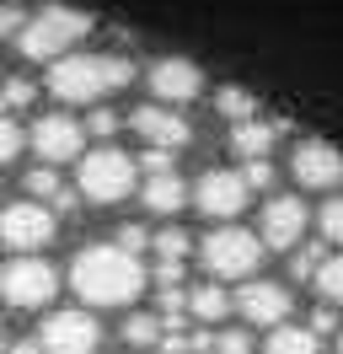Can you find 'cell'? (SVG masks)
I'll return each instance as SVG.
<instances>
[{
    "label": "cell",
    "mask_w": 343,
    "mask_h": 354,
    "mask_svg": "<svg viewBox=\"0 0 343 354\" xmlns=\"http://www.w3.org/2000/svg\"><path fill=\"white\" fill-rule=\"evenodd\" d=\"M145 263L124 247H81L70 263V285L86 306H129L145 290Z\"/></svg>",
    "instance_id": "6da1fadb"
},
{
    "label": "cell",
    "mask_w": 343,
    "mask_h": 354,
    "mask_svg": "<svg viewBox=\"0 0 343 354\" xmlns=\"http://www.w3.org/2000/svg\"><path fill=\"white\" fill-rule=\"evenodd\" d=\"M134 81V59L124 54H64L48 70V91L59 102H102L107 91Z\"/></svg>",
    "instance_id": "7a4b0ae2"
},
{
    "label": "cell",
    "mask_w": 343,
    "mask_h": 354,
    "mask_svg": "<svg viewBox=\"0 0 343 354\" xmlns=\"http://www.w3.org/2000/svg\"><path fill=\"white\" fill-rule=\"evenodd\" d=\"M86 32H91V11H75V6L48 0V6H38V11L27 17V27L17 32V44H21L27 59H64Z\"/></svg>",
    "instance_id": "3957f363"
},
{
    "label": "cell",
    "mask_w": 343,
    "mask_h": 354,
    "mask_svg": "<svg viewBox=\"0 0 343 354\" xmlns=\"http://www.w3.org/2000/svg\"><path fill=\"white\" fill-rule=\"evenodd\" d=\"M134 183H140V167H134V156H124L118 145H102V151H86L81 156V172H75L81 199L118 204V199H129Z\"/></svg>",
    "instance_id": "277c9868"
},
{
    "label": "cell",
    "mask_w": 343,
    "mask_h": 354,
    "mask_svg": "<svg viewBox=\"0 0 343 354\" xmlns=\"http://www.w3.org/2000/svg\"><path fill=\"white\" fill-rule=\"evenodd\" d=\"M263 252L268 247L257 242V231H241V225H214L204 236V247H198V258H204V268L214 279H252Z\"/></svg>",
    "instance_id": "5b68a950"
},
{
    "label": "cell",
    "mask_w": 343,
    "mask_h": 354,
    "mask_svg": "<svg viewBox=\"0 0 343 354\" xmlns=\"http://www.w3.org/2000/svg\"><path fill=\"white\" fill-rule=\"evenodd\" d=\"M54 290H59V268L38 252H21L0 268V301L6 306H43V301H54Z\"/></svg>",
    "instance_id": "8992f818"
},
{
    "label": "cell",
    "mask_w": 343,
    "mask_h": 354,
    "mask_svg": "<svg viewBox=\"0 0 343 354\" xmlns=\"http://www.w3.org/2000/svg\"><path fill=\"white\" fill-rule=\"evenodd\" d=\"M210 221H236L241 209H247V199H252V188H247V177L241 172H225V167H214V172H204L198 183H193L188 194Z\"/></svg>",
    "instance_id": "52a82bcc"
},
{
    "label": "cell",
    "mask_w": 343,
    "mask_h": 354,
    "mask_svg": "<svg viewBox=\"0 0 343 354\" xmlns=\"http://www.w3.org/2000/svg\"><path fill=\"white\" fill-rule=\"evenodd\" d=\"M306 225H311L306 204H300L295 194H274V199L263 204V221H257V242H263V247H274V252H295L300 236H306Z\"/></svg>",
    "instance_id": "ba28073f"
},
{
    "label": "cell",
    "mask_w": 343,
    "mask_h": 354,
    "mask_svg": "<svg viewBox=\"0 0 343 354\" xmlns=\"http://www.w3.org/2000/svg\"><path fill=\"white\" fill-rule=\"evenodd\" d=\"M0 242L17 247V252H43L54 242V209H43L38 199L33 204H6L0 209Z\"/></svg>",
    "instance_id": "9c48e42d"
},
{
    "label": "cell",
    "mask_w": 343,
    "mask_h": 354,
    "mask_svg": "<svg viewBox=\"0 0 343 354\" xmlns=\"http://www.w3.org/2000/svg\"><path fill=\"white\" fill-rule=\"evenodd\" d=\"M38 344L43 354H97L102 333H97V317H86V311H54L38 328Z\"/></svg>",
    "instance_id": "30bf717a"
},
{
    "label": "cell",
    "mask_w": 343,
    "mask_h": 354,
    "mask_svg": "<svg viewBox=\"0 0 343 354\" xmlns=\"http://www.w3.org/2000/svg\"><path fill=\"white\" fill-rule=\"evenodd\" d=\"M129 124H134V134H140L145 145H156V151H183V145L193 140L188 118L172 113L167 102H145V108H134V113H129Z\"/></svg>",
    "instance_id": "8fae6325"
},
{
    "label": "cell",
    "mask_w": 343,
    "mask_h": 354,
    "mask_svg": "<svg viewBox=\"0 0 343 354\" xmlns=\"http://www.w3.org/2000/svg\"><path fill=\"white\" fill-rule=\"evenodd\" d=\"M86 145V129L75 118H64V113H43L38 124H33V151L43 156V167H59V161H75Z\"/></svg>",
    "instance_id": "7c38bea8"
},
{
    "label": "cell",
    "mask_w": 343,
    "mask_h": 354,
    "mask_svg": "<svg viewBox=\"0 0 343 354\" xmlns=\"http://www.w3.org/2000/svg\"><path fill=\"white\" fill-rule=\"evenodd\" d=\"M290 290L284 285H274V279H247V285L236 290V301H231V311H241L247 322H257V328H279L284 317H290Z\"/></svg>",
    "instance_id": "4fadbf2b"
},
{
    "label": "cell",
    "mask_w": 343,
    "mask_h": 354,
    "mask_svg": "<svg viewBox=\"0 0 343 354\" xmlns=\"http://www.w3.org/2000/svg\"><path fill=\"white\" fill-rule=\"evenodd\" d=\"M290 167H295L300 188H343V151L327 140H300Z\"/></svg>",
    "instance_id": "5bb4252c"
},
{
    "label": "cell",
    "mask_w": 343,
    "mask_h": 354,
    "mask_svg": "<svg viewBox=\"0 0 343 354\" xmlns=\"http://www.w3.org/2000/svg\"><path fill=\"white\" fill-rule=\"evenodd\" d=\"M150 91H156V102H193L198 91H204V70L193 65V59H177V54H167V59H156L150 65Z\"/></svg>",
    "instance_id": "9a60e30c"
},
{
    "label": "cell",
    "mask_w": 343,
    "mask_h": 354,
    "mask_svg": "<svg viewBox=\"0 0 343 354\" xmlns=\"http://www.w3.org/2000/svg\"><path fill=\"white\" fill-rule=\"evenodd\" d=\"M279 129H284V118L279 124H263V118H247V124H236L231 129V151L241 156V161H268V151H274Z\"/></svg>",
    "instance_id": "2e32d148"
},
{
    "label": "cell",
    "mask_w": 343,
    "mask_h": 354,
    "mask_svg": "<svg viewBox=\"0 0 343 354\" xmlns=\"http://www.w3.org/2000/svg\"><path fill=\"white\" fill-rule=\"evenodd\" d=\"M140 199H145V209H156V215H177V209L188 204V183L177 172H156V177H145Z\"/></svg>",
    "instance_id": "e0dca14e"
},
{
    "label": "cell",
    "mask_w": 343,
    "mask_h": 354,
    "mask_svg": "<svg viewBox=\"0 0 343 354\" xmlns=\"http://www.w3.org/2000/svg\"><path fill=\"white\" fill-rule=\"evenodd\" d=\"M263 354H322V344H317V333H311V328H290V322H279V328H268Z\"/></svg>",
    "instance_id": "ac0fdd59"
},
{
    "label": "cell",
    "mask_w": 343,
    "mask_h": 354,
    "mask_svg": "<svg viewBox=\"0 0 343 354\" xmlns=\"http://www.w3.org/2000/svg\"><path fill=\"white\" fill-rule=\"evenodd\" d=\"M188 317L193 322H220V317H231V295H225L220 285L188 290Z\"/></svg>",
    "instance_id": "d6986e66"
},
{
    "label": "cell",
    "mask_w": 343,
    "mask_h": 354,
    "mask_svg": "<svg viewBox=\"0 0 343 354\" xmlns=\"http://www.w3.org/2000/svg\"><path fill=\"white\" fill-rule=\"evenodd\" d=\"M214 108L225 113L231 124H247V118H257V97H252V91H241V86H220V91H214Z\"/></svg>",
    "instance_id": "ffe728a7"
},
{
    "label": "cell",
    "mask_w": 343,
    "mask_h": 354,
    "mask_svg": "<svg viewBox=\"0 0 343 354\" xmlns=\"http://www.w3.org/2000/svg\"><path fill=\"white\" fill-rule=\"evenodd\" d=\"M317 295L322 301H333V306H343V252L338 258H322V268H317Z\"/></svg>",
    "instance_id": "44dd1931"
},
{
    "label": "cell",
    "mask_w": 343,
    "mask_h": 354,
    "mask_svg": "<svg viewBox=\"0 0 343 354\" xmlns=\"http://www.w3.org/2000/svg\"><path fill=\"white\" fill-rule=\"evenodd\" d=\"M317 231H322V242L343 247V194H333V199L317 209Z\"/></svg>",
    "instance_id": "7402d4cb"
},
{
    "label": "cell",
    "mask_w": 343,
    "mask_h": 354,
    "mask_svg": "<svg viewBox=\"0 0 343 354\" xmlns=\"http://www.w3.org/2000/svg\"><path fill=\"white\" fill-rule=\"evenodd\" d=\"M124 338H129V344H161V317H156V311H134V317H124Z\"/></svg>",
    "instance_id": "603a6c76"
},
{
    "label": "cell",
    "mask_w": 343,
    "mask_h": 354,
    "mask_svg": "<svg viewBox=\"0 0 343 354\" xmlns=\"http://www.w3.org/2000/svg\"><path fill=\"white\" fill-rule=\"evenodd\" d=\"M150 247L161 252V263H183L193 242H188V231H156V236H150Z\"/></svg>",
    "instance_id": "cb8c5ba5"
},
{
    "label": "cell",
    "mask_w": 343,
    "mask_h": 354,
    "mask_svg": "<svg viewBox=\"0 0 343 354\" xmlns=\"http://www.w3.org/2000/svg\"><path fill=\"white\" fill-rule=\"evenodd\" d=\"M21 188H27L33 199H54V194H59L64 183H59V172H54V167H33V172L21 177Z\"/></svg>",
    "instance_id": "d4e9b609"
},
{
    "label": "cell",
    "mask_w": 343,
    "mask_h": 354,
    "mask_svg": "<svg viewBox=\"0 0 343 354\" xmlns=\"http://www.w3.org/2000/svg\"><path fill=\"white\" fill-rule=\"evenodd\" d=\"M21 145H27V134L17 129V118H0V167H6V161H17Z\"/></svg>",
    "instance_id": "484cf974"
},
{
    "label": "cell",
    "mask_w": 343,
    "mask_h": 354,
    "mask_svg": "<svg viewBox=\"0 0 343 354\" xmlns=\"http://www.w3.org/2000/svg\"><path fill=\"white\" fill-rule=\"evenodd\" d=\"M38 91H33V81H6L0 86V113H11V108H27Z\"/></svg>",
    "instance_id": "4316f807"
},
{
    "label": "cell",
    "mask_w": 343,
    "mask_h": 354,
    "mask_svg": "<svg viewBox=\"0 0 343 354\" xmlns=\"http://www.w3.org/2000/svg\"><path fill=\"white\" fill-rule=\"evenodd\" d=\"M113 247H124V252H134V258H140V252L150 247V231H145V225H118Z\"/></svg>",
    "instance_id": "83f0119b"
},
{
    "label": "cell",
    "mask_w": 343,
    "mask_h": 354,
    "mask_svg": "<svg viewBox=\"0 0 343 354\" xmlns=\"http://www.w3.org/2000/svg\"><path fill=\"white\" fill-rule=\"evenodd\" d=\"M214 354H252V338L241 328H231V333H214V344H210Z\"/></svg>",
    "instance_id": "f1b7e54d"
},
{
    "label": "cell",
    "mask_w": 343,
    "mask_h": 354,
    "mask_svg": "<svg viewBox=\"0 0 343 354\" xmlns=\"http://www.w3.org/2000/svg\"><path fill=\"white\" fill-rule=\"evenodd\" d=\"M21 27H27V11H21L17 0H6V6H0V38H17Z\"/></svg>",
    "instance_id": "f546056e"
},
{
    "label": "cell",
    "mask_w": 343,
    "mask_h": 354,
    "mask_svg": "<svg viewBox=\"0 0 343 354\" xmlns=\"http://www.w3.org/2000/svg\"><path fill=\"white\" fill-rule=\"evenodd\" d=\"M290 268H295V279H317V268H322V247H300Z\"/></svg>",
    "instance_id": "4dcf8cb0"
},
{
    "label": "cell",
    "mask_w": 343,
    "mask_h": 354,
    "mask_svg": "<svg viewBox=\"0 0 343 354\" xmlns=\"http://www.w3.org/2000/svg\"><path fill=\"white\" fill-rule=\"evenodd\" d=\"M134 167H145V177H156V172H172V151H156V145H150V151L140 156Z\"/></svg>",
    "instance_id": "1f68e13d"
},
{
    "label": "cell",
    "mask_w": 343,
    "mask_h": 354,
    "mask_svg": "<svg viewBox=\"0 0 343 354\" xmlns=\"http://www.w3.org/2000/svg\"><path fill=\"white\" fill-rule=\"evenodd\" d=\"M241 177H247V188H268V183H274V167H268V161H247Z\"/></svg>",
    "instance_id": "d6a6232c"
},
{
    "label": "cell",
    "mask_w": 343,
    "mask_h": 354,
    "mask_svg": "<svg viewBox=\"0 0 343 354\" xmlns=\"http://www.w3.org/2000/svg\"><path fill=\"white\" fill-rule=\"evenodd\" d=\"M86 129H91V134H102V140H107V134L118 129V113H113V108H97L91 118H86Z\"/></svg>",
    "instance_id": "836d02e7"
},
{
    "label": "cell",
    "mask_w": 343,
    "mask_h": 354,
    "mask_svg": "<svg viewBox=\"0 0 343 354\" xmlns=\"http://www.w3.org/2000/svg\"><path fill=\"white\" fill-rule=\"evenodd\" d=\"M54 215H70V209H75V204H81V194H70V188H59V194H54Z\"/></svg>",
    "instance_id": "e575fe53"
},
{
    "label": "cell",
    "mask_w": 343,
    "mask_h": 354,
    "mask_svg": "<svg viewBox=\"0 0 343 354\" xmlns=\"http://www.w3.org/2000/svg\"><path fill=\"white\" fill-rule=\"evenodd\" d=\"M333 328H338V317H333V311H322V306H317V317H311V333H333Z\"/></svg>",
    "instance_id": "d590c367"
},
{
    "label": "cell",
    "mask_w": 343,
    "mask_h": 354,
    "mask_svg": "<svg viewBox=\"0 0 343 354\" xmlns=\"http://www.w3.org/2000/svg\"><path fill=\"white\" fill-rule=\"evenodd\" d=\"M11 354H43L38 338H21V344H11Z\"/></svg>",
    "instance_id": "8d00e7d4"
},
{
    "label": "cell",
    "mask_w": 343,
    "mask_h": 354,
    "mask_svg": "<svg viewBox=\"0 0 343 354\" xmlns=\"http://www.w3.org/2000/svg\"><path fill=\"white\" fill-rule=\"evenodd\" d=\"M0 354H6V338H0Z\"/></svg>",
    "instance_id": "74e56055"
},
{
    "label": "cell",
    "mask_w": 343,
    "mask_h": 354,
    "mask_svg": "<svg viewBox=\"0 0 343 354\" xmlns=\"http://www.w3.org/2000/svg\"><path fill=\"white\" fill-rule=\"evenodd\" d=\"M338 354H343V344H338Z\"/></svg>",
    "instance_id": "f35d334b"
}]
</instances>
